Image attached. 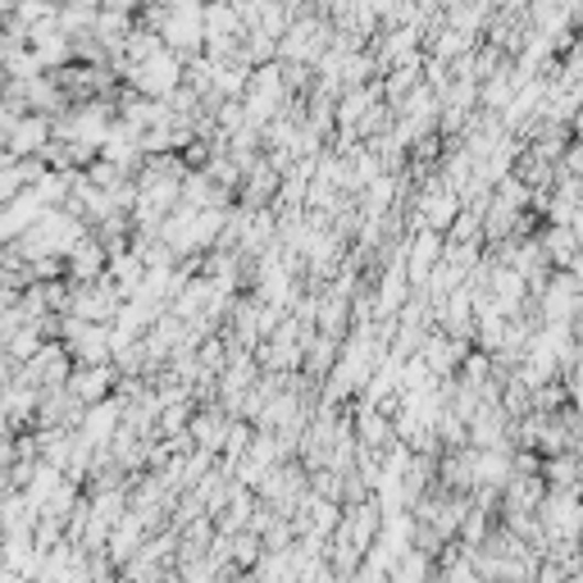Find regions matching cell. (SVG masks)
I'll list each match as a JSON object with an SVG mask.
<instances>
[{
  "mask_svg": "<svg viewBox=\"0 0 583 583\" xmlns=\"http://www.w3.org/2000/svg\"><path fill=\"white\" fill-rule=\"evenodd\" d=\"M132 68V83L142 87L147 96H169L179 87V74H183V64H179V55L174 51H155L151 60H142V64H128Z\"/></svg>",
  "mask_w": 583,
  "mask_h": 583,
  "instance_id": "cell-1",
  "label": "cell"
},
{
  "mask_svg": "<svg viewBox=\"0 0 583 583\" xmlns=\"http://www.w3.org/2000/svg\"><path fill=\"white\" fill-rule=\"evenodd\" d=\"M55 142V119L51 115H19L10 137H6V147L14 160H28V155H42L46 147Z\"/></svg>",
  "mask_w": 583,
  "mask_h": 583,
  "instance_id": "cell-2",
  "label": "cell"
},
{
  "mask_svg": "<svg viewBox=\"0 0 583 583\" xmlns=\"http://www.w3.org/2000/svg\"><path fill=\"white\" fill-rule=\"evenodd\" d=\"M110 384H115V369L110 365H74V374H68V392H74V401L83 406H96L110 397Z\"/></svg>",
  "mask_w": 583,
  "mask_h": 583,
  "instance_id": "cell-3",
  "label": "cell"
},
{
  "mask_svg": "<svg viewBox=\"0 0 583 583\" xmlns=\"http://www.w3.org/2000/svg\"><path fill=\"white\" fill-rule=\"evenodd\" d=\"M0 55H6V19H0Z\"/></svg>",
  "mask_w": 583,
  "mask_h": 583,
  "instance_id": "cell-4",
  "label": "cell"
}]
</instances>
